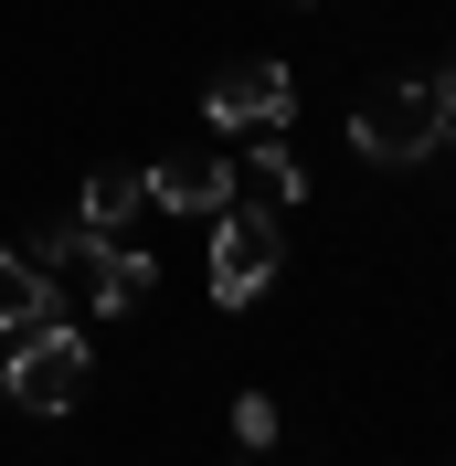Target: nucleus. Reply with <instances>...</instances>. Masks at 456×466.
Returning a JSON list of instances; mask_svg holds the SVG:
<instances>
[{"instance_id": "nucleus-2", "label": "nucleus", "mask_w": 456, "mask_h": 466, "mask_svg": "<svg viewBox=\"0 0 456 466\" xmlns=\"http://www.w3.org/2000/svg\"><path fill=\"white\" fill-rule=\"evenodd\" d=\"M86 371H96L86 329L43 319V329H22V339H11V360H0V392H11L22 413H75V403H86Z\"/></svg>"}, {"instance_id": "nucleus-4", "label": "nucleus", "mask_w": 456, "mask_h": 466, "mask_svg": "<svg viewBox=\"0 0 456 466\" xmlns=\"http://www.w3.org/2000/svg\"><path fill=\"white\" fill-rule=\"evenodd\" d=\"M202 116H212V127H255V138H276L286 116H297V75H286L276 54H244V64H223V75H212Z\"/></svg>"}, {"instance_id": "nucleus-13", "label": "nucleus", "mask_w": 456, "mask_h": 466, "mask_svg": "<svg viewBox=\"0 0 456 466\" xmlns=\"http://www.w3.org/2000/svg\"><path fill=\"white\" fill-rule=\"evenodd\" d=\"M0 403H11V392H0Z\"/></svg>"}, {"instance_id": "nucleus-12", "label": "nucleus", "mask_w": 456, "mask_h": 466, "mask_svg": "<svg viewBox=\"0 0 456 466\" xmlns=\"http://www.w3.org/2000/svg\"><path fill=\"white\" fill-rule=\"evenodd\" d=\"M233 466H265V456H233Z\"/></svg>"}, {"instance_id": "nucleus-3", "label": "nucleus", "mask_w": 456, "mask_h": 466, "mask_svg": "<svg viewBox=\"0 0 456 466\" xmlns=\"http://www.w3.org/2000/svg\"><path fill=\"white\" fill-rule=\"evenodd\" d=\"M286 265L276 212H212V308H255Z\"/></svg>"}, {"instance_id": "nucleus-9", "label": "nucleus", "mask_w": 456, "mask_h": 466, "mask_svg": "<svg viewBox=\"0 0 456 466\" xmlns=\"http://www.w3.org/2000/svg\"><path fill=\"white\" fill-rule=\"evenodd\" d=\"M244 180H255V202H265V212H297V202H308V170L286 159V138H265L255 159H244Z\"/></svg>"}, {"instance_id": "nucleus-5", "label": "nucleus", "mask_w": 456, "mask_h": 466, "mask_svg": "<svg viewBox=\"0 0 456 466\" xmlns=\"http://www.w3.org/2000/svg\"><path fill=\"white\" fill-rule=\"evenodd\" d=\"M149 212H181V223H212V212H233V170L223 159H192V148H171V159H149Z\"/></svg>"}, {"instance_id": "nucleus-6", "label": "nucleus", "mask_w": 456, "mask_h": 466, "mask_svg": "<svg viewBox=\"0 0 456 466\" xmlns=\"http://www.w3.org/2000/svg\"><path fill=\"white\" fill-rule=\"evenodd\" d=\"M43 319H54V276L32 265V244H0V339H22Z\"/></svg>"}, {"instance_id": "nucleus-8", "label": "nucleus", "mask_w": 456, "mask_h": 466, "mask_svg": "<svg viewBox=\"0 0 456 466\" xmlns=\"http://www.w3.org/2000/svg\"><path fill=\"white\" fill-rule=\"evenodd\" d=\"M139 212H149V180L139 170H96L86 191H75V223H86V233H128Z\"/></svg>"}, {"instance_id": "nucleus-11", "label": "nucleus", "mask_w": 456, "mask_h": 466, "mask_svg": "<svg viewBox=\"0 0 456 466\" xmlns=\"http://www.w3.org/2000/svg\"><path fill=\"white\" fill-rule=\"evenodd\" d=\"M435 106H446V138H456V64L435 75Z\"/></svg>"}, {"instance_id": "nucleus-1", "label": "nucleus", "mask_w": 456, "mask_h": 466, "mask_svg": "<svg viewBox=\"0 0 456 466\" xmlns=\"http://www.w3.org/2000/svg\"><path fill=\"white\" fill-rule=\"evenodd\" d=\"M350 148L371 170H425L446 148V106H435V75H382V86L350 106Z\"/></svg>"}, {"instance_id": "nucleus-10", "label": "nucleus", "mask_w": 456, "mask_h": 466, "mask_svg": "<svg viewBox=\"0 0 456 466\" xmlns=\"http://www.w3.org/2000/svg\"><path fill=\"white\" fill-rule=\"evenodd\" d=\"M286 435V413H276V392H233V445L244 456H265V445Z\"/></svg>"}, {"instance_id": "nucleus-7", "label": "nucleus", "mask_w": 456, "mask_h": 466, "mask_svg": "<svg viewBox=\"0 0 456 466\" xmlns=\"http://www.w3.org/2000/svg\"><path fill=\"white\" fill-rule=\"evenodd\" d=\"M149 287H160V265H149L139 244H128V233H117V244H107V265H96V276H86L96 319H128V308H149Z\"/></svg>"}]
</instances>
